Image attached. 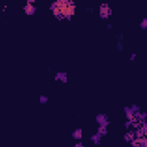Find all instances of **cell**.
Instances as JSON below:
<instances>
[{
    "mask_svg": "<svg viewBox=\"0 0 147 147\" xmlns=\"http://www.w3.org/2000/svg\"><path fill=\"white\" fill-rule=\"evenodd\" d=\"M99 13H100V16H101V18H108L110 15H111V9L109 8V6L107 5V3H102L101 6H100V10H99Z\"/></svg>",
    "mask_w": 147,
    "mask_h": 147,
    "instance_id": "cell-1",
    "label": "cell"
},
{
    "mask_svg": "<svg viewBox=\"0 0 147 147\" xmlns=\"http://www.w3.org/2000/svg\"><path fill=\"white\" fill-rule=\"evenodd\" d=\"M96 122H98L99 126L100 125H102V126H108L109 125V119H108V116L106 114H99V115H96Z\"/></svg>",
    "mask_w": 147,
    "mask_h": 147,
    "instance_id": "cell-2",
    "label": "cell"
},
{
    "mask_svg": "<svg viewBox=\"0 0 147 147\" xmlns=\"http://www.w3.org/2000/svg\"><path fill=\"white\" fill-rule=\"evenodd\" d=\"M23 9H24V13L26 14V15H33L34 13H36V7L33 6V1H28L26 3H25V6L23 7Z\"/></svg>",
    "mask_w": 147,
    "mask_h": 147,
    "instance_id": "cell-3",
    "label": "cell"
},
{
    "mask_svg": "<svg viewBox=\"0 0 147 147\" xmlns=\"http://www.w3.org/2000/svg\"><path fill=\"white\" fill-rule=\"evenodd\" d=\"M49 9L52 10V13H53V15L55 16V17H60V15H61V10H60V8L56 6V3L55 2H53L52 5H51V7H49Z\"/></svg>",
    "mask_w": 147,
    "mask_h": 147,
    "instance_id": "cell-4",
    "label": "cell"
},
{
    "mask_svg": "<svg viewBox=\"0 0 147 147\" xmlns=\"http://www.w3.org/2000/svg\"><path fill=\"white\" fill-rule=\"evenodd\" d=\"M71 136H72L74 139L80 140L83 138V130L82 129H76V130H74V132L71 133Z\"/></svg>",
    "mask_w": 147,
    "mask_h": 147,
    "instance_id": "cell-5",
    "label": "cell"
},
{
    "mask_svg": "<svg viewBox=\"0 0 147 147\" xmlns=\"http://www.w3.org/2000/svg\"><path fill=\"white\" fill-rule=\"evenodd\" d=\"M55 80H61L62 83H67V74L65 72H56Z\"/></svg>",
    "mask_w": 147,
    "mask_h": 147,
    "instance_id": "cell-6",
    "label": "cell"
},
{
    "mask_svg": "<svg viewBox=\"0 0 147 147\" xmlns=\"http://www.w3.org/2000/svg\"><path fill=\"white\" fill-rule=\"evenodd\" d=\"M124 138H125V141H126V142H131V141L136 138V136H134V131H127V132L125 133Z\"/></svg>",
    "mask_w": 147,
    "mask_h": 147,
    "instance_id": "cell-7",
    "label": "cell"
},
{
    "mask_svg": "<svg viewBox=\"0 0 147 147\" xmlns=\"http://www.w3.org/2000/svg\"><path fill=\"white\" fill-rule=\"evenodd\" d=\"M101 136L99 134V133H94L92 137H91V141L94 144V145H99L100 144V141H101Z\"/></svg>",
    "mask_w": 147,
    "mask_h": 147,
    "instance_id": "cell-8",
    "label": "cell"
},
{
    "mask_svg": "<svg viewBox=\"0 0 147 147\" xmlns=\"http://www.w3.org/2000/svg\"><path fill=\"white\" fill-rule=\"evenodd\" d=\"M96 133H99L101 137H103V136H106L107 133H108V130H107V126H102V125H100L99 127H98V130H96Z\"/></svg>",
    "mask_w": 147,
    "mask_h": 147,
    "instance_id": "cell-9",
    "label": "cell"
},
{
    "mask_svg": "<svg viewBox=\"0 0 147 147\" xmlns=\"http://www.w3.org/2000/svg\"><path fill=\"white\" fill-rule=\"evenodd\" d=\"M39 101H40V103H46V102L48 101V96H46V95L41 94V95L39 96Z\"/></svg>",
    "mask_w": 147,
    "mask_h": 147,
    "instance_id": "cell-10",
    "label": "cell"
},
{
    "mask_svg": "<svg viewBox=\"0 0 147 147\" xmlns=\"http://www.w3.org/2000/svg\"><path fill=\"white\" fill-rule=\"evenodd\" d=\"M140 28H141L142 30H145V29L147 28V20H146V18H144V20L141 21V23H140Z\"/></svg>",
    "mask_w": 147,
    "mask_h": 147,
    "instance_id": "cell-11",
    "label": "cell"
},
{
    "mask_svg": "<svg viewBox=\"0 0 147 147\" xmlns=\"http://www.w3.org/2000/svg\"><path fill=\"white\" fill-rule=\"evenodd\" d=\"M117 49L118 51H123V44H122V41H118L117 42Z\"/></svg>",
    "mask_w": 147,
    "mask_h": 147,
    "instance_id": "cell-12",
    "label": "cell"
},
{
    "mask_svg": "<svg viewBox=\"0 0 147 147\" xmlns=\"http://www.w3.org/2000/svg\"><path fill=\"white\" fill-rule=\"evenodd\" d=\"M74 147H84V145H83L80 141H78V142H76V144H75V146H74Z\"/></svg>",
    "mask_w": 147,
    "mask_h": 147,
    "instance_id": "cell-13",
    "label": "cell"
},
{
    "mask_svg": "<svg viewBox=\"0 0 147 147\" xmlns=\"http://www.w3.org/2000/svg\"><path fill=\"white\" fill-rule=\"evenodd\" d=\"M136 57H137V54H134V53H133V54H131V56H130V61H133Z\"/></svg>",
    "mask_w": 147,
    "mask_h": 147,
    "instance_id": "cell-14",
    "label": "cell"
}]
</instances>
